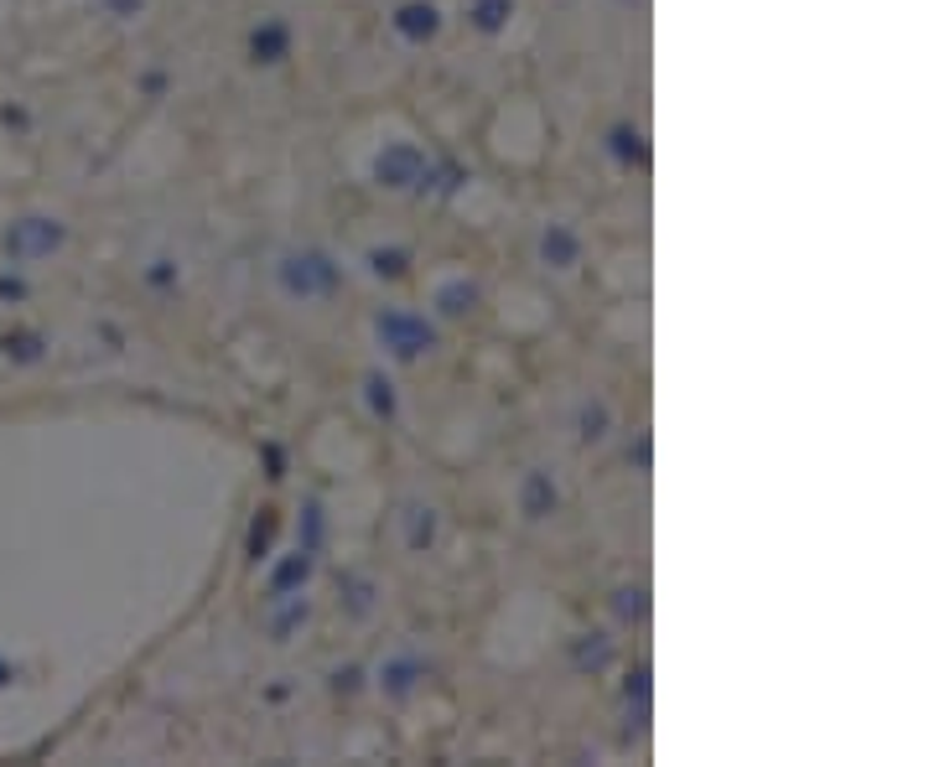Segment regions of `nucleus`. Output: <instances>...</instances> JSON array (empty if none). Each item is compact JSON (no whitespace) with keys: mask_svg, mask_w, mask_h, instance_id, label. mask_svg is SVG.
Wrapping results in <instances>:
<instances>
[{"mask_svg":"<svg viewBox=\"0 0 934 767\" xmlns=\"http://www.w3.org/2000/svg\"><path fill=\"white\" fill-rule=\"evenodd\" d=\"M280 285H286V296H332L338 291V265L327 255H317V250H306V255H291L286 265H280Z\"/></svg>","mask_w":934,"mask_h":767,"instance_id":"obj_1","label":"nucleus"},{"mask_svg":"<svg viewBox=\"0 0 934 767\" xmlns=\"http://www.w3.org/2000/svg\"><path fill=\"white\" fill-rule=\"evenodd\" d=\"M379 337H384V348L395 353V358H416L420 348H431V327L420 322V317H405V311L379 317Z\"/></svg>","mask_w":934,"mask_h":767,"instance_id":"obj_2","label":"nucleus"},{"mask_svg":"<svg viewBox=\"0 0 934 767\" xmlns=\"http://www.w3.org/2000/svg\"><path fill=\"white\" fill-rule=\"evenodd\" d=\"M420 171H426V162H420L416 145H390V151L374 162V177L384 187H411V182H420Z\"/></svg>","mask_w":934,"mask_h":767,"instance_id":"obj_3","label":"nucleus"},{"mask_svg":"<svg viewBox=\"0 0 934 767\" xmlns=\"http://www.w3.org/2000/svg\"><path fill=\"white\" fill-rule=\"evenodd\" d=\"M395 26L411 37V42H426V37H437V26H442V16H437V5L426 0H411V5H400V16H395Z\"/></svg>","mask_w":934,"mask_h":767,"instance_id":"obj_4","label":"nucleus"},{"mask_svg":"<svg viewBox=\"0 0 934 767\" xmlns=\"http://www.w3.org/2000/svg\"><path fill=\"white\" fill-rule=\"evenodd\" d=\"M280 52H286V26L270 22L265 31H255V63H280Z\"/></svg>","mask_w":934,"mask_h":767,"instance_id":"obj_5","label":"nucleus"},{"mask_svg":"<svg viewBox=\"0 0 934 767\" xmlns=\"http://www.w3.org/2000/svg\"><path fill=\"white\" fill-rule=\"evenodd\" d=\"M509 11H514V0H478V5H472V16H478V26H483V31H498Z\"/></svg>","mask_w":934,"mask_h":767,"instance_id":"obj_6","label":"nucleus"},{"mask_svg":"<svg viewBox=\"0 0 934 767\" xmlns=\"http://www.w3.org/2000/svg\"><path fill=\"white\" fill-rule=\"evenodd\" d=\"M545 259L571 265V259H577V239H571V233H560V229H551V233H545Z\"/></svg>","mask_w":934,"mask_h":767,"instance_id":"obj_7","label":"nucleus"},{"mask_svg":"<svg viewBox=\"0 0 934 767\" xmlns=\"http://www.w3.org/2000/svg\"><path fill=\"white\" fill-rule=\"evenodd\" d=\"M374 270H379V276H400V270H405V255H384V250H379V255H374Z\"/></svg>","mask_w":934,"mask_h":767,"instance_id":"obj_8","label":"nucleus"}]
</instances>
